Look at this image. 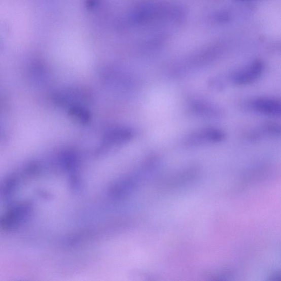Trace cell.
I'll return each mask as SVG.
<instances>
[{"label":"cell","mask_w":281,"mask_h":281,"mask_svg":"<svg viewBox=\"0 0 281 281\" xmlns=\"http://www.w3.org/2000/svg\"><path fill=\"white\" fill-rule=\"evenodd\" d=\"M32 206L29 202L19 203L10 208L1 220L2 228L11 231L23 224L30 216Z\"/></svg>","instance_id":"cell-1"},{"label":"cell","mask_w":281,"mask_h":281,"mask_svg":"<svg viewBox=\"0 0 281 281\" xmlns=\"http://www.w3.org/2000/svg\"><path fill=\"white\" fill-rule=\"evenodd\" d=\"M190 108L195 115L203 117H214L218 116L219 111L217 107L210 103L202 101L193 102Z\"/></svg>","instance_id":"cell-6"},{"label":"cell","mask_w":281,"mask_h":281,"mask_svg":"<svg viewBox=\"0 0 281 281\" xmlns=\"http://www.w3.org/2000/svg\"><path fill=\"white\" fill-rule=\"evenodd\" d=\"M71 117L77 121L83 123H88L91 118L90 112L86 108L80 105H73L69 110Z\"/></svg>","instance_id":"cell-7"},{"label":"cell","mask_w":281,"mask_h":281,"mask_svg":"<svg viewBox=\"0 0 281 281\" xmlns=\"http://www.w3.org/2000/svg\"><path fill=\"white\" fill-rule=\"evenodd\" d=\"M132 136V133L128 129L124 128L114 129L106 135L104 143L109 145L121 144L128 142Z\"/></svg>","instance_id":"cell-5"},{"label":"cell","mask_w":281,"mask_h":281,"mask_svg":"<svg viewBox=\"0 0 281 281\" xmlns=\"http://www.w3.org/2000/svg\"><path fill=\"white\" fill-rule=\"evenodd\" d=\"M225 136L223 131L217 129H206L191 133L187 136L185 144L187 146H197L204 143L222 142Z\"/></svg>","instance_id":"cell-4"},{"label":"cell","mask_w":281,"mask_h":281,"mask_svg":"<svg viewBox=\"0 0 281 281\" xmlns=\"http://www.w3.org/2000/svg\"><path fill=\"white\" fill-rule=\"evenodd\" d=\"M271 280H281V272L273 273L270 277Z\"/></svg>","instance_id":"cell-8"},{"label":"cell","mask_w":281,"mask_h":281,"mask_svg":"<svg viewBox=\"0 0 281 281\" xmlns=\"http://www.w3.org/2000/svg\"><path fill=\"white\" fill-rule=\"evenodd\" d=\"M264 70L263 63L254 62L245 67L233 74L232 81L238 85H247L252 84L262 76Z\"/></svg>","instance_id":"cell-3"},{"label":"cell","mask_w":281,"mask_h":281,"mask_svg":"<svg viewBox=\"0 0 281 281\" xmlns=\"http://www.w3.org/2000/svg\"><path fill=\"white\" fill-rule=\"evenodd\" d=\"M251 109L260 115L281 117V98L260 97L251 102Z\"/></svg>","instance_id":"cell-2"}]
</instances>
